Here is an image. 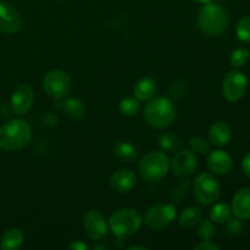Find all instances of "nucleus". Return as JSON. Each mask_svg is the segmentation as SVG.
<instances>
[{
    "label": "nucleus",
    "instance_id": "obj_1",
    "mask_svg": "<svg viewBox=\"0 0 250 250\" xmlns=\"http://www.w3.org/2000/svg\"><path fill=\"white\" fill-rule=\"evenodd\" d=\"M32 138V128L24 120L14 119L0 127V149L16 151L26 148Z\"/></svg>",
    "mask_w": 250,
    "mask_h": 250
},
{
    "label": "nucleus",
    "instance_id": "obj_2",
    "mask_svg": "<svg viewBox=\"0 0 250 250\" xmlns=\"http://www.w3.org/2000/svg\"><path fill=\"white\" fill-rule=\"evenodd\" d=\"M198 26L207 36L217 37L229 26V14L221 5L207 2L198 14Z\"/></svg>",
    "mask_w": 250,
    "mask_h": 250
},
{
    "label": "nucleus",
    "instance_id": "obj_3",
    "mask_svg": "<svg viewBox=\"0 0 250 250\" xmlns=\"http://www.w3.org/2000/svg\"><path fill=\"white\" fill-rule=\"evenodd\" d=\"M144 119L154 128H165L175 121L176 107L168 98H154L149 100L144 109Z\"/></svg>",
    "mask_w": 250,
    "mask_h": 250
},
{
    "label": "nucleus",
    "instance_id": "obj_4",
    "mask_svg": "<svg viewBox=\"0 0 250 250\" xmlns=\"http://www.w3.org/2000/svg\"><path fill=\"white\" fill-rule=\"evenodd\" d=\"M143 224L142 215L132 208L119 209L112 212L109 219V227L117 238H127L136 233Z\"/></svg>",
    "mask_w": 250,
    "mask_h": 250
},
{
    "label": "nucleus",
    "instance_id": "obj_5",
    "mask_svg": "<svg viewBox=\"0 0 250 250\" xmlns=\"http://www.w3.org/2000/svg\"><path fill=\"white\" fill-rule=\"evenodd\" d=\"M170 161L164 153L160 151H150L142 159L138 165L139 173L142 178L148 182H159L163 180L168 172Z\"/></svg>",
    "mask_w": 250,
    "mask_h": 250
},
{
    "label": "nucleus",
    "instance_id": "obj_6",
    "mask_svg": "<svg viewBox=\"0 0 250 250\" xmlns=\"http://www.w3.org/2000/svg\"><path fill=\"white\" fill-rule=\"evenodd\" d=\"M193 193L203 205H210L217 202L221 195V186L214 175L209 172H203L197 176L193 185Z\"/></svg>",
    "mask_w": 250,
    "mask_h": 250
},
{
    "label": "nucleus",
    "instance_id": "obj_7",
    "mask_svg": "<svg viewBox=\"0 0 250 250\" xmlns=\"http://www.w3.org/2000/svg\"><path fill=\"white\" fill-rule=\"evenodd\" d=\"M176 215L177 211L173 204H155L146 210L144 224L153 231H161L175 221Z\"/></svg>",
    "mask_w": 250,
    "mask_h": 250
},
{
    "label": "nucleus",
    "instance_id": "obj_8",
    "mask_svg": "<svg viewBox=\"0 0 250 250\" xmlns=\"http://www.w3.org/2000/svg\"><path fill=\"white\" fill-rule=\"evenodd\" d=\"M43 89L55 100L65 98L71 90V78L61 70H53L43 78Z\"/></svg>",
    "mask_w": 250,
    "mask_h": 250
},
{
    "label": "nucleus",
    "instance_id": "obj_9",
    "mask_svg": "<svg viewBox=\"0 0 250 250\" xmlns=\"http://www.w3.org/2000/svg\"><path fill=\"white\" fill-rule=\"evenodd\" d=\"M248 88V78L239 71H229L222 82V97L229 103H236L243 98Z\"/></svg>",
    "mask_w": 250,
    "mask_h": 250
},
{
    "label": "nucleus",
    "instance_id": "obj_10",
    "mask_svg": "<svg viewBox=\"0 0 250 250\" xmlns=\"http://www.w3.org/2000/svg\"><path fill=\"white\" fill-rule=\"evenodd\" d=\"M83 229L93 241H102L107 234L106 220L98 210H88L83 215Z\"/></svg>",
    "mask_w": 250,
    "mask_h": 250
},
{
    "label": "nucleus",
    "instance_id": "obj_11",
    "mask_svg": "<svg viewBox=\"0 0 250 250\" xmlns=\"http://www.w3.org/2000/svg\"><path fill=\"white\" fill-rule=\"evenodd\" d=\"M171 167L173 173L178 177H188L193 175L198 167V159L192 150L180 149L176 151L171 161Z\"/></svg>",
    "mask_w": 250,
    "mask_h": 250
},
{
    "label": "nucleus",
    "instance_id": "obj_12",
    "mask_svg": "<svg viewBox=\"0 0 250 250\" xmlns=\"http://www.w3.org/2000/svg\"><path fill=\"white\" fill-rule=\"evenodd\" d=\"M34 102V92L31 85L21 84L14 90L10 98V107L15 115L23 116L29 110Z\"/></svg>",
    "mask_w": 250,
    "mask_h": 250
},
{
    "label": "nucleus",
    "instance_id": "obj_13",
    "mask_svg": "<svg viewBox=\"0 0 250 250\" xmlns=\"http://www.w3.org/2000/svg\"><path fill=\"white\" fill-rule=\"evenodd\" d=\"M22 17L11 5L0 1V32L5 34L17 33L22 28Z\"/></svg>",
    "mask_w": 250,
    "mask_h": 250
},
{
    "label": "nucleus",
    "instance_id": "obj_14",
    "mask_svg": "<svg viewBox=\"0 0 250 250\" xmlns=\"http://www.w3.org/2000/svg\"><path fill=\"white\" fill-rule=\"evenodd\" d=\"M208 167L211 171L212 175L226 176L231 172L233 167V159L224 150L210 151L208 156Z\"/></svg>",
    "mask_w": 250,
    "mask_h": 250
},
{
    "label": "nucleus",
    "instance_id": "obj_15",
    "mask_svg": "<svg viewBox=\"0 0 250 250\" xmlns=\"http://www.w3.org/2000/svg\"><path fill=\"white\" fill-rule=\"evenodd\" d=\"M136 175L129 168H121L110 177V187L116 193H127L136 186Z\"/></svg>",
    "mask_w": 250,
    "mask_h": 250
},
{
    "label": "nucleus",
    "instance_id": "obj_16",
    "mask_svg": "<svg viewBox=\"0 0 250 250\" xmlns=\"http://www.w3.org/2000/svg\"><path fill=\"white\" fill-rule=\"evenodd\" d=\"M208 138H209V143H211L212 146H219V148L226 146L232 139V128L226 122L217 121L210 126Z\"/></svg>",
    "mask_w": 250,
    "mask_h": 250
},
{
    "label": "nucleus",
    "instance_id": "obj_17",
    "mask_svg": "<svg viewBox=\"0 0 250 250\" xmlns=\"http://www.w3.org/2000/svg\"><path fill=\"white\" fill-rule=\"evenodd\" d=\"M231 209L239 220H250V188H242L236 193Z\"/></svg>",
    "mask_w": 250,
    "mask_h": 250
},
{
    "label": "nucleus",
    "instance_id": "obj_18",
    "mask_svg": "<svg viewBox=\"0 0 250 250\" xmlns=\"http://www.w3.org/2000/svg\"><path fill=\"white\" fill-rule=\"evenodd\" d=\"M156 89H158V87H156V82L154 78L142 77L134 84L133 93L134 97L139 102H149V100L154 98Z\"/></svg>",
    "mask_w": 250,
    "mask_h": 250
},
{
    "label": "nucleus",
    "instance_id": "obj_19",
    "mask_svg": "<svg viewBox=\"0 0 250 250\" xmlns=\"http://www.w3.org/2000/svg\"><path fill=\"white\" fill-rule=\"evenodd\" d=\"M24 241L23 233L20 229H10L4 232L0 241V248L2 250H17L22 247Z\"/></svg>",
    "mask_w": 250,
    "mask_h": 250
},
{
    "label": "nucleus",
    "instance_id": "obj_20",
    "mask_svg": "<svg viewBox=\"0 0 250 250\" xmlns=\"http://www.w3.org/2000/svg\"><path fill=\"white\" fill-rule=\"evenodd\" d=\"M203 219V210L199 207H189L186 208L180 215L178 222L185 229H193L197 226Z\"/></svg>",
    "mask_w": 250,
    "mask_h": 250
},
{
    "label": "nucleus",
    "instance_id": "obj_21",
    "mask_svg": "<svg viewBox=\"0 0 250 250\" xmlns=\"http://www.w3.org/2000/svg\"><path fill=\"white\" fill-rule=\"evenodd\" d=\"M114 153L120 160L125 161V163H132L138 156L137 148L128 142H117L114 146Z\"/></svg>",
    "mask_w": 250,
    "mask_h": 250
},
{
    "label": "nucleus",
    "instance_id": "obj_22",
    "mask_svg": "<svg viewBox=\"0 0 250 250\" xmlns=\"http://www.w3.org/2000/svg\"><path fill=\"white\" fill-rule=\"evenodd\" d=\"M209 216L215 224H226L232 216V209L226 203H217L210 209Z\"/></svg>",
    "mask_w": 250,
    "mask_h": 250
},
{
    "label": "nucleus",
    "instance_id": "obj_23",
    "mask_svg": "<svg viewBox=\"0 0 250 250\" xmlns=\"http://www.w3.org/2000/svg\"><path fill=\"white\" fill-rule=\"evenodd\" d=\"M63 110L70 119L81 120L84 116L85 106L82 100L72 97L66 99V102L63 103Z\"/></svg>",
    "mask_w": 250,
    "mask_h": 250
},
{
    "label": "nucleus",
    "instance_id": "obj_24",
    "mask_svg": "<svg viewBox=\"0 0 250 250\" xmlns=\"http://www.w3.org/2000/svg\"><path fill=\"white\" fill-rule=\"evenodd\" d=\"M158 146L167 153H176L182 148V141L180 137L172 133L161 134L158 139Z\"/></svg>",
    "mask_w": 250,
    "mask_h": 250
},
{
    "label": "nucleus",
    "instance_id": "obj_25",
    "mask_svg": "<svg viewBox=\"0 0 250 250\" xmlns=\"http://www.w3.org/2000/svg\"><path fill=\"white\" fill-rule=\"evenodd\" d=\"M141 109L139 100L136 97H126L120 103V112L125 116H134Z\"/></svg>",
    "mask_w": 250,
    "mask_h": 250
},
{
    "label": "nucleus",
    "instance_id": "obj_26",
    "mask_svg": "<svg viewBox=\"0 0 250 250\" xmlns=\"http://www.w3.org/2000/svg\"><path fill=\"white\" fill-rule=\"evenodd\" d=\"M250 60V51L246 48H238L232 51L229 58V65L233 67H243Z\"/></svg>",
    "mask_w": 250,
    "mask_h": 250
},
{
    "label": "nucleus",
    "instance_id": "obj_27",
    "mask_svg": "<svg viewBox=\"0 0 250 250\" xmlns=\"http://www.w3.org/2000/svg\"><path fill=\"white\" fill-rule=\"evenodd\" d=\"M189 146L193 153L200 154V155H205V154L210 153L209 142L207 139L202 138V137H192L189 139Z\"/></svg>",
    "mask_w": 250,
    "mask_h": 250
},
{
    "label": "nucleus",
    "instance_id": "obj_28",
    "mask_svg": "<svg viewBox=\"0 0 250 250\" xmlns=\"http://www.w3.org/2000/svg\"><path fill=\"white\" fill-rule=\"evenodd\" d=\"M237 37L244 43H250V16H244L237 24Z\"/></svg>",
    "mask_w": 250,
    "mask_h": 250
},
{
    "label": "nucleus",
    "instance_id": "obj_29",
    "mask_svg": "<svg viewBox=\"0 0 250 250\" xmlns=\"http://www.w3.org/2000/svg\"><path fill=\"white\" fill-rule=\"evenodd\" d=\"M198 236L202 241H211L216 236V229H215L212 221H210V220L202 221L199 229H198Z\"/></svg>",
    "mask_w": 250,
    "mask_h": 250
},
{
    "label": "nucleus",
    "instance_id": "obj_30",
    "mask_svg": "<svg viewBox=\"0 0 250 250\" xmlns=\"http://www.w3.org/2000/svg\"><path fill=\"white\" fill-rule=\"evenodd\" d=\"M189 182L190 181L188 180H183L173 188L172 190V198L176 200L177 203H180L181 200L185 199L186 195H187L188 190H189Z\"/></svg>",
    "mask_w": 250,
    "mask_h": 250
},
{
    "label": "nucleus",
    "instance_id": "obj_31",
    "mask_svg": "<svg viewBox=\"0 0 250 250\" xmlns=\"http://www.w3.org/2000/svg\"><path fill=\"white\" fill-rule=\"evenodd\" d=\"M226 224H227L226 231L229 236H237V234L241 233L242 229H243V224L239 221L238 217H237V219H233V220L229 219Z\"/></svg>",
    "mask_w": 250,
    "mask_h": 250
},
{
    "label": "nucleus",
    "instance_id": "obj_32",
    "mask_svg": "<svg viewBox=\"0 0 250 250\" xmlns=\"http://www.w3.org/2000/svg\"><path fill=\"white\" fill-rule=\"evenodd\" d=\"M194 250H220V247L212 243L211 241H203L202 243L195 247Z\"/></svg>",
    "mask_w": 250,
    "mask_h": 250
},
{
    "label": "nucleus",
    "instance_id": "obj_33",
    "mask_svg": "<svg viewBox=\"0 0 250 250\" xmlns=\"http://www.w3.org/2000/svg\"><path fill=\"white\" fill-rule=\"evenodd\" d=\"M242 168H243V172L246 173L247 177L250 178V153L247 154L242 160Z\"/></svg>",
    "mask_w": 250,
    "mask_h": 250
},
{
    "label": "nucleus",
    "instance_id": "obj_34",
    "mask_svg": "<svg viewBox=\"0 0 250 250\" xmlns=\"http://www.w3.org/2000/svg\"><path fill=\"white\" fill-rule=\"evenodd\" d=\"M68 249L70 250H87L88 246L85 243H83V242L77 241V242H72V243L68 246Z\"/></svg>",
    "mask_w": 250,
    "mask_h": 250
},
{
    "label": "nucleus",
    "instance_id": "obj_35",
    "mask_svg": "<svg viewBox=\"0 0 250 250\" xmlns=\"http://www.w3.org/2000/svg\"><path fill=\"white\" fill-rule=\"evenodd\" d=\"M128 250H148V248L142 246H133V247H129Z\"/></svg>",
    "mask_w": 250,
    "mask_h": 250
},
{
    "label": "nucleus",
    "instance_id": "obj_36",
    "mask_svg": "<svg viewBox=\"0 0 250 250\" xmlns=\"http://www.w3.org/2000/svg\"><path fill=\"white\" fill-rule=\"evenodd\" d=\"M197 2H202V4H207V2H211L212 0H194Z\"/></svg>",
    "mask_w": 250,
    "mask_h": 250
},
{
    "label": "nucleus",
    "instance_id": "obj_37",
    "mask_svg": "<svg viewBox=\"0 0 250 250\" xmlns=\"http://www.w3.org/2000/svg\"><path fill=\"white\" fill-rule=\"evenodd\" d=\"M94 249H105L104 247H99V246H95Z\"/></svg>",
    "mask_w": 250,
    "mask_h": 250
},
{
    "label": "nucleus",
    "instance_id": "obj_38",
    "mask_svg": "<svg viewBox=\"0 0 250 250\" xmlns=\"http://www.w3.org/2000/svg\"><path fill=\"white\" fill-rule=\"evenodd\" d=\"M60 1H65V0H60Z\"/></svg>",
    "mask_w": 250,
    "mask_h": 250
}]
</instances>
